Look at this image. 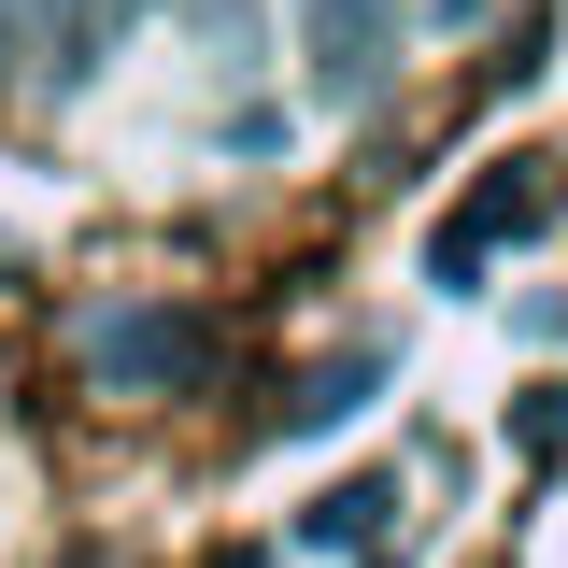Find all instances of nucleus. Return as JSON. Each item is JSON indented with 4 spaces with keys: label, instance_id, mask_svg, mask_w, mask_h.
<instances>
[{
    "label": "nucleus",
    "instance_id": "2",
    "mask_svg": "<svg viewBox=\"0 0 568 568\" xmlns=\"http://www.w3.org/2000/svg\"><path fill=\"white\" fill-rule=\"evenodd\" d=\"M540 213H555V185H540V171H526V185L497 171L484 200H469V213H455V227H440V284H469V271H484V256H497V242H526Z\"/></svg>",
    "mask_w": 568,
    "mask_h": 568
},
{
    "label": "nucleus",
    "instance_id": "1",
    "mask_svg": "<svg viewBox=\"0 0 568 568\" xmlns=\"http://www.w3.org/2000/svg\"><path fill=\"white\" fill-rule=\"evenodd\" d=\"M298 29H313V85L327 100H369L384 58H398V0H298Z\"/></svg>",
    "mask_w": 568,
    "mask_h": 568
},
{
    "label": "nucleus",
    "instance_id": "3",
    "mask_svg": "<svg viewBox=\"0 0 568 568\" xmlns=\"http://www.w3.org/2000/svg\"><path fill=\"white\" fill-rule=\"evenodd\" d=\"M426 14H440V29H469V14H497V0H426Z\"/></svg>",
    "mask_w": 568,
    "mask_h": 568
}]
</instances>
